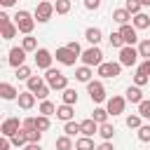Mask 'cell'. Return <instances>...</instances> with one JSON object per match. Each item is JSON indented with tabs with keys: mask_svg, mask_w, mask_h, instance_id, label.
Listing matches in <instances>:
<instances>
[{
	"mask_svg": "<svg viewBox=\"0 0 150 150\" xmlns=\"http://www.w3.org/2000/svg\"><path fill=\"white\" fill-rule=\"evenodd\" d=\"M129 19H131V12H129L127 7H122V9H115V12H112V21H117L120 26L129 23Z\"/></svg>",
	"mask_w": 150,
	"mask_h": 150,
	"instance_id": "ffe728a7",
	"label": "cell"
},
{
	"mask_svg": "<svg viewBox=\"0 0 150 150\" xmlns=\"http://www.w3.org/2000/svg\"><path fill=\"white\" fill-rule=\"evenodd\" d=\"M52 2H56V0H52Z\"/></svg>",
	"mask_w": 150,
	"mask_h": 150,
	"instance_id": "6f0895ef",
	"label": "cell"
},
{
	"mask_svg": "<svg viewBox=\"0 0 150 150\" xmlns=\"http://www.w3.org/2000/svg\"><path fill=\"white\" fill-rule=\"evenodd\" d=\"M120 33H122L124 45H136V42H138V28H136V26L124 23V26H120Z\"/></svg>",
	"mask_w": 150,
	"mask_h": 150,
	"instance_id": "8fae6325",
	"label": "cell"
},
{
	"mask_svg": "<svg viewBox=\"0 0 150 150\" xmlns=\"http://www.w3.org/2000/svg\"><path fill=\"white\" fill-rule=\"evenodd\" d=\"M124 105H127V96H110L108 103H105V108H108V112H110L112 117L122 115V112H124Z\"/></svg>",
	"mask_w": 150,
	"mask_h": 150,
	"instance_id": "ba28073f",
	"label": "cell"
},
{
	"mask_svg": "<svg viewBox=\"0 0 150 150\" xmlns=\"http://www.w3.org/2000/svg\"><path fill=\"white\" fill-rule=\"evenodd\" d=\"M87 94H89V98H91L94 103H103V101H105V87H103V82H101V80L87 82Z\"/></svg>",
	"mask_w": 150,
	"mask_h": 150,
	"instance_id": "8992f818",
	"label": "cell"
},
{
	"mask_svg": "<svg viewBox=\"0 0 150 150\" xmlns=\"http://www.w3.org/2000/svg\"><path fill=\"white\" fill-rule=\"evenodd\" d=\"M75 150H96V145H94L91 136H80L75 141Z\"/></svg>",
	"mask_w": 150,
	"mask_h": 150,
	"instance_id": "cb8c5ba5",
	"label": "cell"
},
{
	"mask_svg": "<svg viewBox=\"0 0 150 150\" xmlns=\"http://www.w3.org/2000/svg\"><path fill=\"white\" fill-rule=\"evenodd\" d=\"M16 33H19L16 23H7V26H2V40H12Z\"/></svg>",
	"mask_w": 150,
	"mask_h": 150,
	"instance_id": "e575fe53",
	"label": "cell"
},
{
	"mask_svg": "<svg viewBox=\"0 0 150 150\" xmlns=\"http://www.w3.org/2000/svg\"><path fill=\"white\" fill-rule=\"evenodd\" d=\"M101 38H103L101 28H94V26H91V28H87V30H84V40H87L89 45H98V42H101Z\"/></svg>",
	"mask_w": 150,
	"mask_h": 150,
	"instance_id": "ac0fdd59",
	"label": "cell"
},
{
	"mask_svg": "<svg viewBox=\"0 0 150 150\" xmlns=\"http://www.w3.org/2000/svg\"><path fill=\"white\" fill-rule=\"evenodd\" d=\"M77 59H80V56H77L75 52H70L68 47H59V49H56V61L63 63V66H75Z\"/></svg>",
	"mask_w": 150,
	"mask_h": 150,
	"instance_id": "7c38bea8",
	"label": "cell"
},
{
	"mask_svg": "<svg viewBox=\"0 0 150 150\" xmlns=\"http://www.w3.org/2000/svg\"><path fill=\"white\" fill-rule=\"evenodd\" d=\"M80 59H82V63H84V66H91V68H94V66H101V63H103V52H101V47H98V45H91L89 49H84V52H82V56H80Z\"/></svg>",
	"mask_w": 150,
	"mask_h": 150,
	"instance_id": "3957f363",
	"label": "cell"
},
{
	"mask_svg": "<svg viewBox=\"0 0 150 150\" xmlns=\"http://www.w3.org/2000/svg\"><path fill=\"white\" fill-rule=\"evenodd\" d=\"M26 49L23 47H12L9 49V56H7V63L12 66V68H19V66H23L26 63Z\"/></svg>",
	"mask_w": 150,
	"mask_h": 150,
	"instance_id": "9c48e42d",
	"label": "cell"
},
{
	"mask_svg": "<svg viewBox=\"0 0 150 150\" xmlns=\"http://www.w3.org/2000/svg\"><path fill=\"white\" fill-rule=\"evenodd\" d=\"M40 115H47V117H49V115H56V105L45 98V101L40 103Z\"/></svg>",
	"mask_w": 150,
	"mask_h": 150,
	"instance_id": "4dcf8cb0",
	"label": "cell"
},
{
	"mask_svg": "<svg viewBox=\"0 0 150 150\" xmlns=\"http://www.w3.org/2000/svg\"><path fill=\"white\" fill-rule=\"evenodd\" d=\"M7 23H9V16H7L5 12H0V28H2V26H7Z\"/></svg>",
	"mask_w": 150,
	"mask_h": 150,
	"instance_id": "f5cc1de1",
	"label": "cell"
},
{
	"mask_svg": "<svg viewBox=\"0 0 150 150\" xmlns=\"http://www.w3.org/2000/svg\"><path fill=\"white\" fill-rule=\"evenodd\" d=\"M98 124H103V122H108V117H110V112H108V108H94V115H91Z\"/></svg>",
	"mask_w": 150,
	"mask_h": 150,
	"instance_id": "1f68e13d",
	"label": "cell"
},
{
	"mask_svg": "<svg viewBox=\"0 0 150 150\" xmlns=\"http://www.w3.org/2000/svg\"><path fill=\"white\" fill-rule=\"evenodd\" d=\"M73 115H75L73 105H68V103H61V105H56V117H59V120H63V122H70V120H73Z\"/></svg>",
	"mask_w": 150,
	"mask_h": 150,
	"instance_id": "2e32d148",
	"label": "cell"
},
{
	"mask_svg": "<svg viewBox=\"0 0 150 150\" xmlns=\"http://www.w3.org/2000/svg\"><path fill=\"white\" fill-rule=\"evenodd\" d=\"M110 47H115V49H122L124 47V40H122V33L117 30V33H110Z\"/></svg>",
	"mask_w": 150,
	"mask_h": 150,
	"instance_id": "8d00e7d4",
	"label": "cell"
},
{
	"mask_svg": "<svg viewBox=\"0 0 150 150\" xmlns=\"http://www.w3.org/2000/svg\"><path fill=\"white\" fill-rule=\"evenodd\" d=\"M30 75H33V73H30V68H28V66H26V63H23V66H19V68H16V77H19V80H28V77H30Z\"/></svg>",
	"mask_w": 150,
	"mask_h": 150,
	"instance_id": "7bdbcfd3",
	"label": "cell"
},
{
	"mask_svg": "<svg viewBox=\"0 0 150 150\" xmlns=\"http://www.w3.org/2000/svg\"><path fill=\"white\" fill-rule=\"evenodd\" d=\"M66 47H68V49H70V52H75V54H77V56H82V47H80V45H77V42H75V40H73V42H68V45H66Z\"/></svg>",
	"mask_w": 150,
	"mask_h": 150,
	"instance_id": "7dc6e473",
	"label": "cell"
},
{
	"mask_svg": "<svg viewBox=\"0 0 150 150\" xmlns=\"http://www.w3.org/2000/svg\"><path fill=\"white\" fill-rule=\"evenodd\" d=\"M14 23H16L19 33L30 35V33H33V28H35V16H33L30 12H26V9H19V12L14 14Z\"/></svg>",
	"mask_w": 150,
	"mask_h": 150,
	"instance_id": "6da1fadb",
	"label": "cell"
},
{
	"mask_svg": "<svg viewBox=\"0 0 150 150\" xmlns=\"http://www.w3.org/2000/svg\"><path fill=\"white\" fill-rule=\"evenodd\" d=\"M49 91H52V87H49V84H47V82H45V84H42V87H40V89H38V91H35V96H38V98H40V101H45V98H47V96H49Z\"/></svg>",
	"mask_w": 150,
	"mask_h": 150,
	"instance_id": "f6af8a7d",
	"label": "cell"
},
{
	"mask_svg": "<svg viewBox=\"0 0 150 150\" xmlns=\"http://www.w3.org/2000/svg\"><path fill=\"white\" fill-rule=\"evenodd\" d=\"M61 101H63V103H68V105H75V103H77V91H75V89H70V87H66V89H63V94H61Z\"/></svg>",
	"mask_w": 150,
	"mask_h": 150,
	"instance_id": "484cf974",
	"label": "cell"
},
{
	"mask_svg": "<svg viewBox=\"0 0 150 150\" xmlns=\"http://www.w3.org/2000/svg\"><path fill=\"white\" fill-rule=\"evenodd\" d=\"M38 124H35V117H26L23 120V129H35Z\"/></svg>",
	"mask_w": 150,
	"mask_h": 150,
	"instance_id": "681fc988",
	"label": "cell"
},
{
	"mask_svg": "<svg viewBox=\"0 0 150 150\" xmlns=\"http://www.w3.org/2000/svg\"><path fill=\"white\" fill-rule=\"evenodd\" d=\"M35 98H38V96H35L33 91H28V89H26V91H21V94H19V98H16V101H19V108H21V110H30V108L35 105Z\"/></svg>",
	"mask_w": 150,
	"mask_h": 150,
	"instance_id": "5bb4252c",
	"label": "cell"
},
{
	"mask_svg": "<svg viewBox=\"0 0 150 150\" xmlns=\"http://www.w3.org/2000/svg\"><path fill=\"white\" fill-rule=\"evenodd\" d=\"M35 124H38L40 131H47V129H49V117H47V115H38V117H35Z\"/></svg>",
	"mask_w": 150,
	"mask_h": 150,
	"instance_id": "60d3db41",
	"label": "cell"
},
{
	"mask_svg": "<svg viewBox=\"0 0 150 150\" xmlns=\"http://www.w3.org/2000/svg\"><path fill=\"white\" fill-rule=\"evenodd\" d=\"M56 9H54V2L52 0H42L38 7H35V12H33V16H35V21L38 23H47L49 19H52V14H54Z\"/></svg>",
	"mask_w": 150,
	"mask_h": 150,
	"instance_id": "277c9868",
	"label": "cell"
},
{
	"mask_svg": "<svg viewBox=\"0 0 150 150\" xmlns=\"http://www.w3.org/2000/svg\"><path fill=\"white\" fill-rule=\"evenodd\" d=\"M131 21H134V26H136L138 30H143V28H148V26H150V16H148V14H143V12L134 14V16H131Z\"/></svg>",
	"mask_w": 150,
	"mask_h": 150,
	"instance_id": "603a6c76",
	"label": "cell"
},
{
	"mask_svg": "<svg viewBox=\"0 0 150 150\" xmlns=\"http://www.w3.org/2000/svg\"><path fill=\"white\" fill-rule=\"evenodd\" d=\"M21 127H23V122H19L16 117H7V120L2 122V127H0V134H2V136H9V138H12V136H14V134H16V131H19Z\"/></svg>",
	"mask_w": 150,
	"mask_h": 150,
	"instance_id": "4fadbf2b",
	"label": "cell"
},
{
	"mask_svg": "<svg viewBox=\"0 0 150 150\" xmlns=\"http://www.w3.org/2000/svg\"><path fill=\"white\" fill-rule=\"evenodd\" d=\"M21 47H23L26 52H38V40H35L33 35H26V38L21 40Z\"/></svg>",
	"mask_w": 150,
	"mask_h": 150,
	"instance_id": "f546056e",
	"label": "cell"
},
{
	"mask_svg": "<svg viewBox=\"0 0 150 150\" xmlns=\"http://www.w3.org/2000/svg\"><path fill=\"white\" fill-rule=\"evenodd\" d=\"M136 134H138V141L141 143H150V124H141L136 129Z\"/></svg>",
	"mask_w": 150,
	"mask_h": 150,
	"instance_id": "836d02e7",
	"label": "cell"
},
{
	"mask_svg": "<svg viewBox=\"0 0 150 150\" xmlns=\"http://www.w3.org/2000/svg\"><path fill=\"white\" fill-rule=\"evenodd\" d=\"M26 84H28V91H33V94H35V91L45 84V75H30V77L26 80Z\"/></svg>",
	"mask_w": 150,
	"mask_h": 150,
	"instance_id": "44dd1931",
	"label": "cell"
},
{
	"mask_svg": "<svg viewBox=\"0 0 150 150\" xmlns=\"http://www.w3.org/2000/svg\"><path fill=\"white\" fill-rule=\"evenodd\" d=\"M138 73H143V75H150V59H143L141 63H138V68H136Z\"/></svg>",
	"mask_w": 150,
	"mask_h": 150,
	"instance_id": "bcb514c9",
	"label": "cell"
},
{
	"mask_svg": "<svg viewBox=\"0 0 150 150\" xmlns=\"http://www.w3.org/2000/svg\"><path fill=\"white\" fill-rule=\"evenodd\" d=\"M63 134H68V136H77V134H82V124L70 120V122L63 124Z\"/></svg>",
	"mask_w": 150,
	"mask_h": 150,
	"instance_id": "4316f807",
	"label": "cell"
},
{
	"mask_svg": "<svg viewBox=\"0 0 150 150\" xmlns=\"http://www.w3.org/2000/svg\"><path fill=\"white\" fill-rule=\"evenodd\" d=\"M127 101H131V103H136V105H138V103L143 101L141 87H136V84H134V87H129V89H127Z\"/></svg>",
	"mask_w": 150,
	"mask_h": 150,
	"instance_id": "d4e9b609",
	"label": "cell"
},
{
	"mask_svg": "<svg viewBox=\"0 0 150 150\" xmlns=\"http://www.w3.org/2000/svg\"><path fill=\"white\" fill-rule=\"evenodd\" d=\"M80 124H82V136H94V134H98V122H96L94 117L82 120Z\"/></svg>",
	"mask_w": 150,
	"mask_h": 150,
	"instance_id": "e0dca14e",
	"label": "cell"
},
{
	"mask_svg": "<svg viewBox=\"0 0 150 150\" xmlns=\"http://www.w3.org/2000/svg\"><path fill=\"white\" fill-rule=\"evenodd\" d=\"M138 54L143 59H150V40H141L138 42Z\"/></svg>",
	"mask_w": 150,
	"mask_h": 150,
	"instance_id": "ab89813d",
	"label": "cell"
},
{
	"mask_svg": "<svg viewBox=\"0 0 150 150\" xmlns=\"http://www.w3.org/2000/svg\"><path fill=\"white\" fill-rule=\"evenodd\" d=\"M122 73V63L117 61H103L101 66H96V75H101V77H117Z\"/></svg>",
	"mask_w": 150,
	"mask_h": 150,
	"instance_id": "52a82bcc",
	"label": "cell"
},
{
	"mask_svg": "<svg viewBox=\"0 0 150 150\" xmlns=\"http://www.w3.org/2000/svg\"><path fill=\"white\" fill-rule=\"evenodd\" d=\"M52 52L49 49H45V47H40L38 52H35V66L38 68H42V70H49L52 68Z\"/></svg>",
	"mask_w": 150,
	"mask_h": 150,
	"instance_id": "30bf717a",
	"label": "cell"
},
{
	"mask_svg": "<svg viewBox=\"0 0 150 150\" xmlns=\"http://www.w3.org/2000/svg\"><path fill=\"white\" fill-rule=\"evenodd\" d=\"M141 120H143V117H141L138 112H136V115H129V117H127V127H129V129H138V127H141Z\"/></svg>",
	"mask_w": 150,
	"mask_h": 150,
	"instance_id": "b9f144b4",
	"label": "cell"
},
{
	"mask_svg": "<svg viewBox=\"0 0 150 150\" xmlns=\"http://www.w3.org/2000/svg\"><path fill=\"white\" fill-rule=\"evenodd\" d=\"M26 143H28V136H26V129L21 127V129H19V131L12 136V145H16V148H23Z\"/></svg>",
	"mask_w": 150,
	"mask_h": 150,
	"instance_id": "83f0119b",
	"label": "cell"
},
{
	"mask_svg": "<svg viewBox=\"0 0 150 150\" xmlns=\"http://www.w3.org/2000/svg\"><path fill=\"white\" fill-rule=\"evenodd\" d=\"M9 145H12V138L9 136H2L0 138V150H9Z\"/></svg>",
	"mask_w": 150,
	"mask_h": 150,
	"instance_id": "c3c4849f",
	"label": "cell"
},
{
	"mask_svg": "<svg viewBox=\"0 0 150 150\" xmlns=\"http://www.w3.org/2000/svg\"><path fill=\"white\" fill-rule=\"evenodd\" d=\"M96 150H115V148H112V143H110V141H103V143H98V145H96Z\"/></svg>",
	"mask_w": 150,
	"mask_h": 150,
	"instance_id": "816d5d0a",
	"label": "cell"
},
{
	"mask_svg": "<svg viewBox=\"0 0 150 150\" xmlns=\"http://www.w3.org/2000/svg\"><path fill=\"white\" fill-rule=\"evenodd\" d=\"M56 150H73V136L63 134L56 138Z\"/></svg>",
	"mask_w": 150,
	"mask_h": 150,
	"instance_id": "f1b7e54d",
	"label": "cell"
},
{
	"mask_svg": "<svg viewBox=\"0 0 150 150\" xmlns=\"http://www.w3.org/2000/svg\"><path fill=\"white\" fill-rule=\"evenodd\" d=\"M148 80H150V75H143V73L136 70V75H134V84H136V87H145Z\"/></svg>",
	"mask_w": 150,
	"mask_h": 150,
	"instance_id": "ee69618b",
	"label": "cell"
},
{
	"mask_svg": "<svg viewBox=\"0 0 150 150\" xmlns=\"http://www.w3.org/2000/svg\"><path fill=\"white\" fill-rule=\"evenodd\" d=\"M91 75H94V70H91V66H80L77 70H75V80H80V82H91Z\"/></svg>",
	"mask_w": 150,
	"mask_h": 150,
	"instance_id": "d6986e66",
	"label": "cell"
},
{
	"mask_svg": "<svg viewBox=\"0 0 150 150\" xmlns=\"http://www.w3.org/2000/svg\"><path fill=\"white\" fill-rule=\"evenodd\" d=\"M26 136H28V143H40L42 141V131L35 127V129H26Z\"/></svg>",
	"mask_w": 150,
	"mask_h": 150,
	"instance_id": "d590c367",
	"label": "cell"
},
{
	"mask_svg": "<svg viewBox=\"0 0 150 150\" xmlns=\"http://www.w3.org/2000/svg\"><path fill=\"white\" fill-rule=\"evenodd\" d=\"M45 82H47L52 89H56V91H63V89L68 87V77H66L61 70H56V68H49V70L45 73Z\"/></svg>",
	"mask_w": 150,
	"mask_h": 150,
	"instance_id": "7a4b0ae2",
	"label": "cell"
},
{
	"mask_svg": "<svg viewBox=\"0 0 150 150\" xmlns=\"http://www.w3.org/2000/svg\"><path fill=\"white\" fill-rule=\"evenodd\" d=\"M98 5H101V0H84L87 9H98Z\"/></svg>",
	"mask_w": 150,
	"mask_h": 150,
	"instance_id": "f907efd6",
	"label": "cell"
},
{
	"mask_svg": "<svg viewBox=\"0 0 150 150\" xmlns=\"http://www.w3.org/2000/svg\"><path fill=\"white\" fill-rule=\"evenodd\" d=\"M141 2H143V7H148V5H150V0H141Z\"/></svg>",
	"mask_w": 150,
	"mask_h": 150,
	"instance_id": "9f6ffc18",
	"label": "cell"
},
{
	"mask_svg": "<svg viewBox=\"0 0 150 150\" xmlns=\"http://www.w3.org/2000/svg\"><path fill=\"white\" fill-rule=\"evenodd\" d=\"M23 150H42V148H40V143H26Z\"/></svg>",
	"mask_w": 150,
	"mask_h": 150,
	"instance_id": "db71d44e",
	"label": "cell"
},
{
	"mask_svg": "<svg viewBox=\"0 0 150 150\" xmlns=\"http://www.w3.org/2000/svg\"><path fill=\"white\" fill-rule=\"evenodd\" d=\"M19 94H21V91H16L14 84H9V82H0V96H2L5 101H14V98H19Z\"/></svg>",
	"mask_w": 150,
	"mask_h": 150,
	"instance_id": "9a60e30c",
	"label": "cell"
},
{
	"mask_svg": "<svg viewBox=\"0 0 150 150\" xmlns=\"http://www.w3.org/2000/svg\"><path fill=\"white\" fill-rule=\"evenodd\" d=\"M70 5H73V0H56L54 2V9H56V14H68L70 12Z\"/></svg>",
	"mask_w": 150,
	"mask_h": 150,
	"instance_id": "d6a6232c",
	"label": "cell"
},
{
	"mask_svg": "<svg viewBox=\"0 0 150 150\" xmlns=\"http://www.w3.org/2000/svg\"><path fill=\"white\" fill-rule=\"evenodd\" d=\"M138 56H141V54H138V47H134V45H124V47L120 49V63H122V66H129V68L136 66V63H138Z\"/></svg>",
	"mask_w": 150,
	"mask_h": 150,
	"instance_id": "5b68a950",
	"label": "cell"
},
{
	"mask_svg": "<svg viewBox=\"0 0 150 150\" xmlns=\"http://www.w3.org/2000/svg\"><path fill=\"white\" fill-rule=\"evenodd\" d=\"M98 136H101L103 141H110V138L115 136V127H112L110 122H103V124H98Z\"/></svg>",
	"mask_w": 150,
	"mask_h": 150,
	"instance_id": "7402d4cb",
	"label": "cell"
},
{
	"mask_svg": "<svg viewBox=\"0 0 150 150\" xmlns=\"http://www.w3.org/2000/svg\"><path fill=\"white\" fill-rule=\"evenodd\" d=\"M138 115H141L143 120H150V101L143 98V101L138 103Z\"/></svg>",
	"mask_w": 150,
	"mask_h": 150,
	"instance_id": "74e56055",
	"label": "cell"
},
{
	"mask_svg": "<svg viewBox=\"0 0 150 150\" xmlns=\"http://www.w3.org/2000/svg\"><path fill=\"white\" fill-rule=\"evenodd\" d=\"M14 2H16V0H0V5H2V7H12Z\"/></svg>",
	"mask_w": 150,
	"mask_h": 150,
	"instance_id": "11a10c76",
	"label": "cell"
},
{
	"mask_svg": "<svg viewBox=\"0 0 150 150\" xmlns=\"http://www.w3.org/2000/svg\"><path fill=\"white\" fill-rule=\"evenodd\" d=\"M124 7H127V9L131 12V16H134V14H138V12H141L143 2H141V0H127V5H124Z\"/></svg>",
	"mask_w": 150,
	"mask_h": 150,
	"instance_id": "f35d334b",
	"label": "cell"
}]
</instances>
